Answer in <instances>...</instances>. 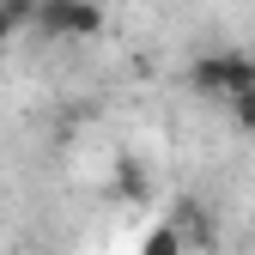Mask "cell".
<instances>
[{
    "mask_svg": "<svg viewBox=\"0 0 255 255\" xmlns=\"http://www.w3.org/2000/svg\"><path fill=\"white\" fill-rule=\"evenodd\" d=\"M30 30L61 37V43L98 37V30H104V6H98V0H37V18H30Z\"/></svg>",
    "mask_w": 255,
    "mask_h": 255,
    "instance_id": "7a4b0ae2",
    "label": "cell"
},
{
    "mask_svg": "<svg viewBox=\"0 0 255 255\" xmlns=\"http://www.w3.org/2000/svg\"><path fill=\"white\" fill-rule=\"evenodd\" d=\"M140 255H195V237L182 231V219H164V225H152Z\"/></svg>",
    "mask_w": 255,
    "mask_h": 255,
    "instance_id": "3957f363",
    "label": "cell"
},
{
    "mask_svg": "<svg viewBox=\"0 0 255 255\" xmlns=\"http://www.w3.org/2000/svg\"><path fill=\"white\" fill-rule=\"evenodd\" d=\"M188 85L207 91V98H219V104H237V98H249V91H255V61H249L243 49L201 55L195 67H188Z\"/></svg>",
    "mask_w": 255,
    "mask_h": 255,
    "instance_id": "6da1fadb",
    "label": "cell"
},
{
    "mask_svg": "<svg viewBox=\"0 0 255 255\" xmlns=\"http://www.w3.org/2000/svg\"><path fill=\"white\" fill-rule=\"evenodd\" d=\"M18 30H30V24L18 18V6H12V0H0V49H6V43L18 37Z\"/></svg>",
    "mask_w": 255,
    "mask_h": 255,
    "instance_id": "277c9868",
    "label": "cell"
},
{
    "mask_svg": "<svg viewBox=\"0 0 255 255\" xmlns=\"http://www.w3.org/2000/svg\"><path fill=\"white\" fill-rule=\"evenodd\" d=\"M225 110H231V128L255 134V91H249V98H237V104H225Z\"/></svg>",
    "mask_w": 255,
    "mask_h": 255,
    "instance_id": "5b68a950",
    "label": "cell"
}]
</instances>
